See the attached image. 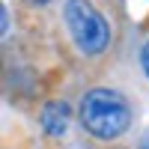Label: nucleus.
I'll return each mask as SVG.
<instances>
[{
    "label": "nucleus",
    "mask_w": 149,
    "mask_h": 149,
    "mask_svg": "<svg viewBox=\"0 0 149 149\" xmlns=\"http://www.w3.org/2000/svg\"><path fill=\"white\" fill-rule=\"evenodd\" d=\"M81 122L98 140H116L131 125V107L116 90H90L81 98Z\"/></svg>",
    "instance_id": "obj_1"
},
{
    "label": "nucleus",
    "mask_w": 149,
    "mask_h": 149,
    "mask_svg": "<svg viewBox=\"0 0 149 149\" xmlns=\"http://www.w3.org/2000/svg\"><path fill=\"white\" fill-rule=\"evenodd\" d=\"M66 27L81 54H102L110 42V27L104 15L90 0H66Z\"/></svg>",
    "instance_id": "obj_2"
},
{
    "label": "nucleus",
    "mask_w": 149,
    "mask_h": 149,
    "mask_svg": "<svg viewBox=\"0 0 149 149\" xmlns=\"http://www.w3.org/2000/svg\"><path fill=\"white\" fill-rule=\"evenodd\" d=\"M39 122L48 137H63L69 128V104L66 102H48L39 113Z\"/></svg>",
    "instance_id": "obj_3"
},
{
    "label": "nucleus",
    "mask_w": 149,
    "mask_h": 149,
    "mask_svg": "<svg viewBox=\"0 0 149 149\" xmlns=\"http://www.w3.org/2000/svg\"><path fill=\"white\" fill-rule=\"evenodd\" d=\"M140 66H143V72H146V78H149V42L140 48Z\"/></svg>",
    "instance_id": "obj_4"
},
{
    "label": "nucleus",
    "mask_w": 149,
    "mask_h": 149,
    "mask_svg": "<svg viewBox=\"0 0 149 149\" xmlns=\"http://www.w3.org/2000/svg\"><path fill=\"white\" fill-rule=\"evenodd\" d=\"M27 3H48V0H27Z\"/></svg>",
    "instance_id": "obj_5"
}]
</instances>
